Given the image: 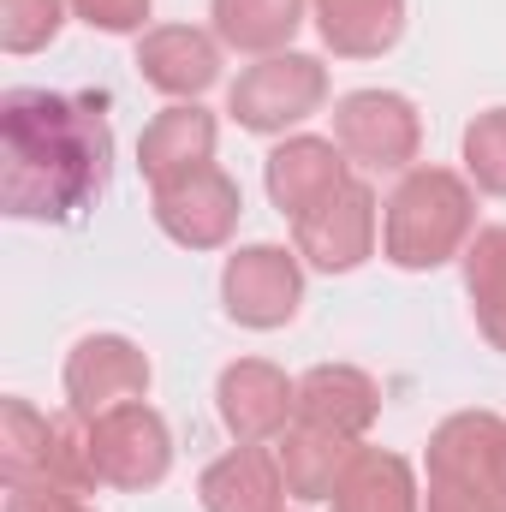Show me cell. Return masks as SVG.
Segmentation results:
<instances>
[{"label": "cell", "instance_id": "cell-1", "mask_svg": "<svg viewBox=\"0 0 506 512\" xmlns=\"http://www.w3.org/2000/svg\"><path fill=\"white\" fill-rule=\"evenodd\" d=\"M114 167L108 96L6 90L0 102V209L12 221H78Z\"/></svg>", "mask_w": 506, "mask_h": 512}, {"label": "cell", "instance_id": "cell-2", "mask_svg": "<svg viewBox=\"0 0 506 512\" xmlns=\"http://www.w3.org/2000/svg\"><path fill=\"white\" fill-rule=\"evenodd\" d=\"M477 233V197L453 167H411L381 209V256L405 274L465 256Z\"/></svg>", "mask_w": 506, "mask_h": 512}, {"label": "cell", "instance_id": "cell-3", "mask_svg": "<svg viewBox=\"0 0 506 512\" xmlns=\"http://www.w3.org/2000/svg\"><path fill=\"white\" fill-rule=\"evenodd\" d=\"M328 102V66L316 54H268L239 72V84L227 90V114L256 137H280V131L304 126L316 108Z\"/></svg>", "mask_w": 506, "mask_h": 512}, {"label": "cell", "instance_id": "cell-4", "mask_svg": "<svg viewBox=\"0 0 506 512\" xmlns=\"http://www.w3.org/2000/svg\"><path fill=\"white\" fill-rule=\"evenodd\" d=\"M376 233H381L376 191L364 179H346L340 191H328L316 209H304L292 221V251L316 274H352L376 256Z\"/></svg>", "mask_w": 506, "mask_h": 512}, {"label": "cell", "instance_id": "cell-5", "mask_svg": "<svg viewBox=\"0 0 506 512\" xmlns=\"http://www.w3.org/2000/svg\"><path fill=\"white\" fill-rule=\"evenodd\" d=\"M221 304L239 328L274 334L298 316L304 304V256L280 245H245L221 268Z\"/></svg>", "mask_w": 506, "mask_h": 512}, {"label": "cell", "instance_id": "cell-6", "mask_svg": "<svg viewBox=\"0 0 506 512\" xmlns=\"http://www.w3.org/2000/svg\"><path fill=\"white\" fill-rule=\"evenodd\" d=\"M334 143L381 173H411L417 149H423V120L399 90H352L334 102Z\"/></svg>", "mask_w": 506, "mask_h": 512}, {"label": "cell", "instance_id": "cell-7", "mask_svg": "<svg viewBox=\"0 0 506 512\" xmlns=\"http://www.w3.org/2000/svg\"><path fill=\"white\" fill-rule=\"evenodd\" d=\"M239 215V179H227L221 167H197L173 185H155V227L185 251H221L239 233Z\"/></svg>", "mask_w": 506, "mask_h": 512}, {"label": "cell", "instance_id": "cell-8", "mask_svg": "<svg viewBox=\"0 0 506 512\" xmlns=\"http://www.w3.org/2000/svg\"><path fill=\"white\" fill-rule=\"evenodd\" d=\"M90 429H96V465H102L108 489L137 495V489L167 483V471H173V435H167V417L155 405L131 399L120 411H108V417H90Z\"/></svg>", "mask_w": 506, "mask_h": 512}, {"label": "cell", "instance_id": "cell-9", "mask_svg": "<svg viewBox=\"0 0 506 512\" xmlns=\"http://www.w3.org/2000/svg\"><path fill=\"white\" fill-rule=\"evenodd\" d=\"M215 405L233 441L245 447H268L298 423V382L286 370H274L268 358H239L221 370L215 382Z\"/></svg>", "mask_w": 506, "mask_h": 512}, {"label": "cell", "instance_id": "cell-10", "mask_svg": "<svg viewBox=\"0 0 506 512\" xmlns=\"http://www.w3.org/2000/svg\"><path fill=\"white\" fill-rule=\"evenodd\" d=\"M149 393V358L126 334H84L66 352V405L84 417H108Z\"/></svg>", "mask_w": 506, "mask_h": 512}, {"label": "cell", "instance_id": "cell-11", "mask_svg": "<svg viewBox=\"0 0 506 512\" xmlns=\"http://www.w3.org/2000/svg\"><path fill=\"white\" fill-rule=\"evenodd\" d=\"M137 72L149 90L173 102H197L203 90L221 84V36L197 24H155L137 36Z\"/></svg>", "mask_w": 506, "mask_h": 512}, {"label": "cell", "instance_id": "cell-12", "mask_svg": "<svg viewBox=\"0 0 506 512\" xmlns=\"http://www.w3.org/2000/svg\"><path fill=\"white\" fill-rule=\"evenodd\" d=\"M215 143H221V126L203 102H173L161 108L143 137H137V167L149 185H173L197 167H215Z\"/></svg>", "mask_w": 506, "mask_h": 512}, {"label": "cell", "instance_id": "cell-13", "mask_svg": "<svg viewBox=\"0 0 506 512\" xmlns=\"http://www.w3.org/2000/svg\"><path fill=\"white\" fill-rule=\"evenodd\" d=\"M346 149L334 143V137H310V131H298V137H286L274 155H268V203L280 209V215H304V209H316L328 191H340L352 173H346Z\"/></svg>", "mask_w": 506, "mask_h": 512}, {"label": "cell", "instance_id": "cell-14", "mask_svg": "<svg viewBox=\"0 0 506 512\" xmlns=\"http://www.w3.org/2000/svg\"><path fill=\"white\" fill-rule=\"evenodd\" d=\"M381 417V387L358 364H316L298 376V423H316L340 441H364Z\"/></svg>", "mask_w": 506, "mask_h": 512}, {"label": "cell", "instance_id": "cell-15", "mask_svg": "<svg viewBox=\"0 0 506 512\" xmlns=\"http://www.w3.org/2000/svg\"><path fill=\"white\" fill-rule=\"evenodd\" d=\"M506 417L495 411H453L435 435H429V483H453V489H483L495 495V453H501ZM501 501V495H495Z\"/></svg>", "mask_w": 506, "mask_h": 512}, {"label": "cell", "instance_id": "cell-16", "mask_svg": "<svg viewBox=\"0 0 506 512\" xmlns=\"http://www.w3.org/2000/svg\"><path fill=\"white\" fill-rule=\"evenodd\" d=\"M197 495H203V512H280L286 477H280V459L268 447H245L239 441L233 453H221L203 471Z\"/></svg>", "mask_w": 506, "mask_h": 512}, {"label": "cell", "instance_id": "cell-17", "mask_svg": "<svg viewBox=\"0 0 506 512\" xmlns=\"http://www.w3.org/2000/svg\"><path fill=\"white\" fill-rule=\"evenodd\" d=\"M310 18L340 60H381L405 36V0H310Z\"/></svg>", "mask_w": 506, "mask_h": 512}, {"label": "cell", "instance_id": "cell-18", "mask_svg": "<svg viewBox=\"0 0 506 512\" xmlns=\"http://www.w3.org/2000/svg\"><path fill=\"white\" fill-rule=\"evenodd\" d=\"M352 453H358V441H340V435H328L316 423H292L274 441V459H280V477H286L292 501H334Z\"/></svg>", "mask_w": 506, "mask_h": 512}, {"label": "cell", "instance_id": "cell-19", "mask_svg": "<svg viewBox=\"0 0 506 512\" xmlns=\"http://www.w3.org/2000/svg\"><path fill=\"white\" fill-rule=\"evenodd\" d=\"M334 512H423L417 471L387 447H358L334 489Z\"/></svg>", "mask_w": 506, "mask_h": 512}, {"label": "cell", "instance_id": "cell-20", "mask_svg": "<svg viewBox=\"0 0 506 512\" xmlns=\"http://www.w3.org/2000/svg\"><path fill=\"white\" fill-rule=\"evenodd\" d=\"M304 6L310 0H209V18H215V36L221 48H239V54H286L298 24H304Z\"/></svg>", "mask_w": 506, "mask_h": 512}, {"label": "cell", "instance_id": "cell-21", "mask_svg": "<svg viewBox=\"0 0 506 512\" xmlns=\"http://www.w3.org/2000/svg\"><path fill=\"white\" fill-rule=\"evenodd\" d=\"M465 298L477 316V334L506 352V221L501 227H477L465 245Z\"/></svg>", "mask_w": 506, "mask_h": 512}, {"label": "cell", "instance_id": "cell-22", "mask_svg": "<svg viewBox=\"0 0 506 512\" xmlns=\"http://www.w3.org/2000/svg\"><path fill=\"white\" fill-rule=\"evenodd\" d=\"M48 435L54 417H42L30 399H0V477L24 483L48 471Z\"/></svg>", "mask_w": 506, "mask_h": 512}, {"label": "cell", "instance_id": "cell-23", "mask_svg": "<svg viewBox=\"0 0 506 512\" xmlns=\"http://www.w3.org/2000/svg\"><path fill=\"white\" fill-rule=\"evenodd\" d=\"M66 0H0V48L6 54H42L60 24H66Z\"/></svg>", "mask_w": 506, "mask_h": 512}, {"label": "cell", "instance_id": "cell-24", "mask_svg": "<svg viewBox=\"0 0 506 512\" xmlns=\"http://www.w3.org/2000/svg\"><path fill=\"white\" fill-rule=\"evenodd\" d=\"M465 173H471V185L477 191H489V197H506V108H489V114H477L471 126H465Z\"/></svg>", "mask_w": 506, "mask_h": 512}, {"label": "cell", "instance_id": "cell-25", "mask_svg": "<svg viewBox=\"0 0 506 512\" xmlns=\"http://www.w3.org/2000/svg\"><path fill=\"white\" fill-rule=\"evenodd\" d=\"M66 6H72V18H84L102 36H131V30H143L155 0H66Z\"/></svg>", "mask_w": 506, "mask_h": 512}, {"label": "cell", "instance_id": "cell-26", "mask_svg": "<svg viewBox=\"0 0 506 512\" xmlns=\"http://www.w3.org/2000/svg\"><path fill=\"white\" fill-rule=\"evenodd\" d=\"M84 501L66 495L60 483L48 477H24V483H6V512H78Z\"/></svg>", "mask_w": 506, "mask_h": 512}, {"label": "cell", "instance_id": "cell-27", "mask_svg": "<svg viewBox=\"0 0 506 512\" xmlns=\"http://www.w3.org/2000/svg\"><path fill=\"white\" fill-rule=\"evenodd\" d=\"M423 512H506V501L483 495V489H453V483H429Z\"/></svg>", "mask_w": 506, "mask_h": 512}, {"label": "cell", "instance_id": "cell-28", "mask_svg": "<svg viewBox=\"0 0 506 512\" xmlns=\"http://www.w3.org/2000/svg\"><path fill=\"white\" fill-rule=\"evenodd\" d=\"M495 495L506 501V429H501V453H495Z\"/></svg>", "mask_w": 506, "mask_h": 512}, {"label": "cell", "instance_id": "cell-29", "mask_svg": "<svg viewBox=\"0 0 506 512\" xmlns=\"http://www.w3.org/2000/svg\"><path fill=\"white\" fill-rule=\"evenodd\" d=\"M78 512H90V507H78Z\"/></svg>", "mask_w": 506, "mask_h": 512}]
</instances>
